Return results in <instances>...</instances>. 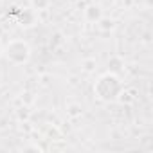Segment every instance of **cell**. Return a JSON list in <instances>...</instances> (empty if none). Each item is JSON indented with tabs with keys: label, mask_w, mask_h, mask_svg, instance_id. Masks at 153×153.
Masks as SVG:
<instances>
[{
	"label": "cell",
	"mask_w": 153,
	"mask_h": 153,
	"mask_svg": "<svg viewBox=\"0 0 153 153\" xmlns=\"http://www.w3.org/2000/svg\"><path fill=\"white\" fill-rule=\"evenodd\" d=\"M119 88H121V85H119V81L114 78V76H103V78L97 81V85H96L97 96L101 99H105V101L114 99L119 94Z\"/></svg>",
	"instance_id": "obj_1"
},
{
	"label": "cell",
	"mask_w": 153,
	"mask_h": 153,
	"mask_svg": "<svg viewBox=\"0 0 153 153\" xmlns=\"http://www.w3.org/2000/svg\"><path fill=\"white\" fill-rule=\"evenodd\" d=\"M6 56L13 63H25L29 59V56H31V51H29V47H27L25 42L13 40V42H9V45L6 49Z\"/></svg>",
	"instance_id": "obj_2"
},
{
	"label": "cell",
	"mask_w": 153,
	"mask_h": 153,
	"mask_svg": "<svg viewBox=\"0 0 153 153\" xmlns=\"http://www.w3.org/2000/svg\"><path fill=\"white\" fill-rule=\"evenodd\" d=\"M87 16H88L90 20H99V16H101V9H99L97 6H90L88 11H87Z\"/></svg>",
	"instance_id": "obj_3"
},
{
	"label": "cell",
	"mask_w": 153,
	"mask_h": 153,
	"mask_svg": "<svg viewBox=\"0 0 153 153\" xmlns=\"http://www.w3.org/2000/svg\"><path fill=\"white\" fill-rule=\"evenodd\" d=\"M33 4H34L38 9H43V7L49 4V0H33Z\"/></svg>",
	"instance_id": "obj_4"
},
{
	"label": "cell",
	"mask_w": 153,
	"mask_h": 153,
	"mask_svg": "<svg viewBox=\"0 0 153 153\" xmlns=\"http://www.w3.org/2000/svg\"><path fill=\"white\" fill-rule=\"evenodd\" d=\"M0 52H2V45H0Z\"/></svg>",
	"instance_id": "obj_5"
}]
</instances>
